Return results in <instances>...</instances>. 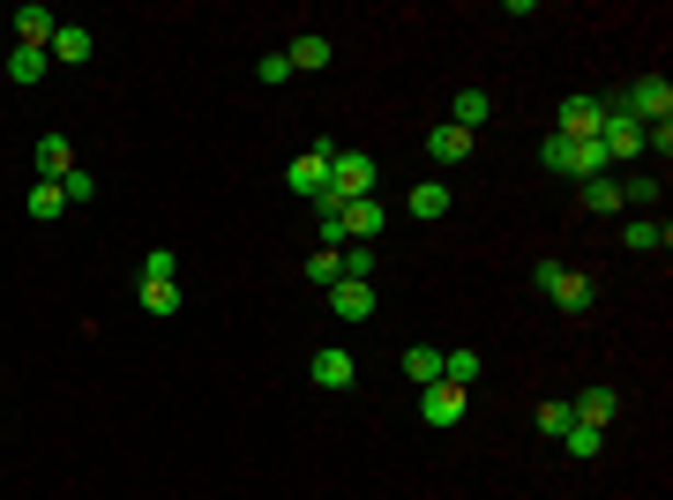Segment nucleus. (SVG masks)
<instances>
[{"label":"nucleus","instance_id":"obj_4","mask_svg":"<svg viewBox=\"0 0 673 500\" xmlns=\"http://www.w3.org/2000/svg\"><path fill=\"white\" fill-rule=\"evenodd\" d=\"M330 150L336 142H315V150H299L293 165H285V187H293L299 202H315V209L330 202Z\"/></svg>","mask_w":673,"mask_h":500},{"label":"nucleus","instance_id":"obj_3","mask_svg":"<svg viewBox=\"0 0 673 500\" xmlns=\"http://www.w3.org/2000/svg\"><path fill=\"white\" fill-rule=\"evenodd\" d=\"M367 195H375V158L367 150H330V202L344 209V202H367Z\"/></svg>","mask_w":673,"mask_h":500},{"label":"nucleus","instance_id":"obj_6","mask_svg":"<svg viewBox=\"0 0 673 500\" xmlns=\"http://www.w3.org/2000/svg\"><path fill=\"white\" fill-rule=\"evenodd\" d=\"M307 374H315V388H352V381H360V359H352L344 344H322Z\"/></svg>","mask_w":673,"mask_h":500},{"label":"nucleus","instance_id":"obj_14","mask_svg":"<svg viewBox=\"0 0 673 500\" xmlns=\"http://www.w3.org/2000/svg\"><path fill=\"white\" fill-rule=\"evenodd\" d=\"M569 411L584 418V426H598V433H606V426L621 418V388H606V381H598V388H584V396H577Z\"/></svg>","mask_w":673,"mask_h":500},{"label":"nucleus","instance_id":"obj_33","mask_svg":"<svg viewBox=\"0 0 673 500\" xmlns=\"http://www.w3.org/2000/svg\"><path fill=\"white\" fill-rule=\"evenodd\" d=\"M643 150H659V165L673 158V120H659V127H643Z\"/></svg>","mask_w":673,"mask_h":500},{"label":"nucleus","instance_id":"obj_12","mask_svg":"<svg viewBox=\"0 0 673 500\" xmlns=\"http://www.w3.org/2000/svg\"><path fill=\"white\" fill-rule=\"evenodd\" d=\"M53 31H60V15H53V8H38V0H23V8H15V45H53Z\"/></svg>","mask_w":673,"mask_h":500},{"label":"nucleus","instance_id":"obj_29","mask_svg":"<svg viewBox=\"0 0 673 500\" xmlns=\"http://www.w3.org/2000/svg\"><path fill=\"white\" fill-rule=\"evenodd\" d=\"M142 314H180V284H142Z\"/></svg>","mask_w":673,"mask_h":500},{"label":"nucleus","instance_id":"obj_8","mask_svg":"<svg viewBox=\"0 0 673 500\" xmlns=\"http://www.w3.org/2000/svg\"><path fill=\"white\" fill-rule=\"evenodd\" d=\"M90 53H98V38H90L83 23H60V31H53V45H45V60H53V68H83Z\"/></svg>","mask_w":673,"mask_h":500},{"label":"nucleus","instance_id":"obj_5","mask_svg":"<svg viewBox=\"0 0 673 500\" xmlns=\"http://www.w3.org/2000/svg\"><path fill=\"white\" fill-rule=\"evenodd\" d=\"M598 127H606V97H561V113H554V135L561 142H598Z\"/></svg>","mask_w":673,"mask_h":500},{"label":"nucleus","instance_id":"obj_22","mask_svg":"<svg viewBox=\"0 0 673 500\" xmlns=\"http://www.w3.org/2000/svg\"><path fill=\"white\" fill-rule=\"evenodd\" d=\"M142 284H180V254L150 247V254H142Z\"/></svg>","mask_w":673,"mask_h":500},{"label":"nucleus","instance_id":"obj_28","mask_svg":"<svg viewBox=\"0 0 673 500\" xmlns=\"http://www.w3.org/2000/svg\"><path fill=\"white\" fill-rule=\"evenodd\" d=\"M336 269H344V277H360V284H367V277H375V247H360V240H352V247L336 254Z\"/></svg>","mask_w":673,"mask_h":500},{"label":"nucleus","instance_id":"obj_16","mask_svg":"<svg viewBox=\"0 0 673 500\" xmlns=\"http://www.w3.org/2000/svg\"><path fill=\"white\" fill-rule=\"evenodd\" d=\"M471 142H479V135H464V127H434V135H426V158H434V165H464V158H471Z\"/></svg>","mask_w":673,"mask_h":500},{"label":"nucleus","instance_id":"obj_10","mask_svg":"<svg viewBox=\"0 0 673 500\" xmlns=\"http://www.w3.org/2000/svg\"><path fill=\"white\" fill-rule=\"evenodd\" d=\"M621 247H629V254H666L673 247V224H666V217H629V224H621Z\"/></svg>","mask_w":673,"mask_h":500},{"label":"nucleus","instance_id":"obj_27","mask_svg":"<svg viewBox=\"0 0 673 500\" xmlns=\"http://www.w3.org/2000/svg\"><path fill=\"white\" fill-rule=\"evenodd\" d=\"M442 381L471 388V381H479V351H442Z\"/></svg>","mask_w":673,"mask_h":500},{"label":"nucleus","instance_id":"obj_25","mask_svg":"<svg viewBox=\"0 0 673 500\" xmlns=\"http://www.w3.org/2000/svg\"><path fill=\"white\" fill-rule=\"evenodd\" d=\"M31 217H38V224H53V217H60V209H68V195H60V187H53V179H38V187H31Z\"/></svg>","mask_w":673,"mask_h":500},{"label":"nucleus","instance_id":"obj_26","mask_svg":"<svg viewBox=\"0 0 673 500\" xmlns=\"http://www.w3.org/2000/svg\"><path fill=\"white\" fill-rule=\"evenodd\" d=\"M598 441H606V433H598V426H584V418H577V426L561 433V449H569L577 463H591V456H598Z\"/></svg>","mask_w":673,"mask_h":500},{"label":"nucleus","instance_id":"obj_1","mask_svg":"<svg viewBox=\"0 0 673 500\" xmlns=\"http://www.w3.org/2000/svg\"><path fill=\"white\" fill-rule=\"evenodd\" d=\"M532 284H539V292H547L569 322H584L591 306H598V284H591V277H577V269H561V261H539V269H532Z\"/></svg>","mask_w":673,"mask_h":500},{"label":"nucleus","instance_id":"obj_13","mask_svg":"<svg viewBox=\"0 0 673 500\" xmlns=\"http://www.w3.org/2000/svg\"><path fill=\"white\" fill-rule=\"evenodd\" d=\"M330 53L336 45L322 38V31H299V38L285 45V68H293V75H315V68H330Z\"/></svg>","mask_w":673,"mask_h":500},{"label":"nucleus","instance_id":"obj_20","mask_svg":"<svg viewBox=\"0 0 673 500\" xmlns=\"http://www.w3.org/2000/svg\"><path fill=\"white\" fill-rule=\"evenodd\" d=\"M577 202L591 209V217H621V179H584V195Z\"/></svg>","mask_w":673,"mask_h":500},{"label":"nucleus","instance_id":"obj_32","mask_svg":"<svg viewBox=\"0 0 673 500\" xmlns=\"http://www.w3.org/2000/svg\"><path fill=\"white\" fill-rule=\"evenodd\" d=\"M60 195H68V202H90V195H98V179H90V172L76 165V172H68V179H60Z\"/></svg>","mask_w":673,"mask_h":500},{"label":"nucleus","instance_id":"obj_7","mask_svg":"<svg viewBox=\"0 0 673 500\" xmlns=\"http://www.w3.org/2000/svg\"><path fill=\"white\" fill-rule=\"evenodd\" d=\"M420 418H426V426H457V418H464V388H457V381H426V388H420Z\"/></svg>","mask_w":673,"mask_h":500},{"label":"nucleus","instance_id":"obj_18","mask_svg":"<svg viewBox=\"0 0 673 500\" xmlns=\"http://www.w3.org/2000/svg\"><path fill=\"white\" fill-rule=\"evenodd\" d=\"M487 113H494V97H487V90H457V105H449V127L479 135V127H487Z\"/></svg>","mask_w":673,"mask_h":500},{"label":"nucleus","instance_id":"obj_31","mask_svg":"<svg viewBox=\"0 0 673 500\" xmlns=\"http://www.w3.org/2000/svg\"><path fill=\"white\" fill-rule=\"evenodd\" d=\"M336 277H344V269H336V254H315V261H307V284H322V292H330Z\"/></svg>","mask_w":673,"mask_h":500},{"label":"nucleus","instance_id":"obj_30","mask_svg":"<svg viewBox=\"0 0 673 500\" xmlns=\"http://www.w3.org/2000/svg\"><path fill=\"white\" fill-rule=\"evenodd\" d=\"M569 426H577V411H569V404H539V433H547V441H561Z\"/></svg>","mask_w":673,"mask_h":500},{"label":"nucleus","instance_id":"obj_9","mask_svg":"<svg viewBox=\"0 0 673 500\" xmlns=\"http://www.w3.org/2000/svg\"><path fill=\"white\" fill-rule=\"evenodd\" d=\"M330 314H336V322H367V314H375V284L336 277V284H330Z\"/></svg>","mask_w":673,"mask_h":500},{"label":"nucleus","instance_id":"obj_21","mask_svg":"<svg viewBox=\"0 0 673 500\" xmlns=\"http://www.w3.org/2000/svg\"><path fill=\"white\" fill-rule=\"evenodd\" d=\"M45 68H53V60H45L38 45H15V53H8V83H45Z\"/></svg>","mask_w":673,"mask_h":500},{"label":"nucleus","instance_id":"obj_34","mask_svg":"<svg viewBox=\"0 0 673 500\" xmlns=\"http://www.w3.org/2000/svg\"><path fill=\"white\" fill-rule=\"evenodd\" d=\"M262 83H293V68H285V53H262V68H254Z\"/></svg>","mask_w":673,"mask_h":500},{"label":"nucleus","instance_id":"obj_24","mask_svg":"<svg viewBox=\"0 0 673 500\" xmlns=\"http://www.w3.org/2000/svg\"><path fill=\"white\" fill-rule=\"evenodd\" d=\"M404 374L420 381V388H426V381H442V351H434V344H412V351H404Z\"/></svg>","mask_w":673,"mask_h":500},{"label":"nucleus","instance_id":"obj_19","mask_svg":"<svg viewBox=\"0 0 673 500\" xmlns=\"http://www.w3.org/2000/svg\"><path fill=\"white\" fill-rule=\"evenodd\" d=\"M449 202H457V195H449V187H442V179H420V187H412V217H420V224H434V217H449Z\"/></svg>","mask_w":673,"mask_h":500},{"label":"nucleus","instance_id":"obj_17","mask_svg":"<svg viewBox=\"0 0 673 500\" xmlns=\"http://www.w3.org/2000/svg\"><path fill=\"white\" fill-rule=\"evenodd\" d=\"M68 172H76V142H68V135H45V142H38V179L60 187Z\"/></svg>","mask_w":673,"mask_h":500},{"label":"nucleus","instance_id":"obj_2","mask_svg":"<svg viewBox=\"0 0 673 500\" xmlns=\"http://www.w3.org/2000/svg\"><path fill=\"white\" fill-rule=\"evenodd\" d=\"M606 113H621V120H636V127H659V120H673V83L666 75H643V83H629Z\"/></svg>","mask_w":673,"mask_h":500},{"label":"nucleus","instance_id":"obj_15","mask_svg":"<svg viewBox=\"0 0 673 500\" xmlns=\"http://www.w3.org/2000/svg\"><path fill=\"white\" fill-rule=\"evenodd\" d=\"M598 150H606V158L621 165V158H636V150H643V127L621 120V113H606V127H598Z\"/></svg>","mask_w":673,"mask_h":500},{"label":"nucleus","instance_id":"obj_11","mask_svg":"<svg viewBox=\"0 0 673 500\" xmlns=\"http://www.w3.org/2000/svg\"><path fill=\"white\" fill-rule=\"evenodd\" d=\"M381 224H389V209L367 195V202H344V240H360V247H375L381 240Z\"/></svg>","mask_w":673,"mask_h":500},{"label":"nucleus","instance_id":"obj_23","mask_svg":"<svg viewBox=\"0 0 673 500\" xmlns=\"http://www.w3.org/2000/svg\"><path fill=\"white\" fill-rule=\"evenodd\" d=\"M539 165H547V172H561V179H577V142L547 135V142H539Z\"/></svg>","mask_w":673,"mask_h":500}]
</instances>
